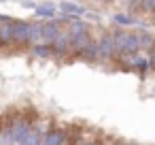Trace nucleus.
<instances>
[{"mask_svg": "<svg viewBox=\"0 0 155 145\" xmlns=\"http://www.w3.org/2000/svg\"><path fill=\"white\" fill-rule=\"evenodd\" d=\"M113 43H115V56H117V58L134 56V54L140 51L138 34L127 32V30H115V32H113Z\"/></svg>", "mask_w": 155, "mask_h": 145, "instance_id": "f257e3e1", "label": "nucleus"}, {"mask_svg": "<svg viewBox=\"0 0 155 145\" xmlns=\"http://www.w3.org/2000/svg\"><path fill=\"white\" fill-rule=\"evenodd\" d=\"M32 124L26 117H15L13 122H9L7 128H2V145H19L28 132H30Z\"/></svg>", "mask_w": 155, "mask_h": 145, "instance_id": "f03ea898", "label": "nucleus"}, {"mask_svg": "<svg viewBox=\"0 0 155 145\" xmlns=\"http://www.w3.org/2000/svg\"><path fill=\"white\" fill-rule=\"evenodd\" d=\"M68 34H70V51L79 56V51H81V49L87 45V41L91 39L87 24H85V22H81V19L77 17L74 22H70V24H68Z\"/></svg>", "mask_w": 155, "mask_h": 145, "instance_id": "7ed1b4c3", "label": "nucleus"}, {"mask_svg": "<svg viewBox=\"0 0 155 145\" xmlns=\"http://www.w3.org/2000/svg\"><path fill=\"white\" fill-rule=\"evenodd\" d=\"M98 58L100 60H113L115 56V43H113V32H104L98 39Z\"/></svg>", "mask_w": 155, "mask_h": 145, "instance_id": "20e7f679", "label": "nucleus"}, {"mask_svg": "<svg viewBox=\"0 0 155 145\" xmlns=\"http://www.w3.org/2000/svg\"><path fill=\"white\" fill-rule=\"evenodd\" d=\"M13 45H28V28L30 22L24 19H13Z\"/></svg>", "mask_w": 155, "mask_h": 145, "instance_id": "39448f33", "label": "nucleus"}, {"mask_svg": "<svg viewBox=\"0 0 155 145\" xmlns=\"http://www.w3.org/2000/svg\"><path fill=\"white\" fill-rule=\"evenodd\" d=\"M51 49H53V54H58V56H62V54H66V51H70V34H68V30H62L51 43Z\"/></svg>", "mask_w": 155, "mask_h": 145, "instance_id": "423d86ee", "label": "nucleus"}, {"mask_svg": "<svg viewBox=\"0 0 155 145\" xmlns=\"http://www.w3.org/2000/svg\"><path fill=\"white\" fill-rule=\"evenodd\" d=\"M125 66H127L130 71H136V73H140V75H144V73L151 68L149 60H147V58H140L138 54L130 56V60H125Z\"/></svg>", "mask_w": 155, "mask_h": 145, "instance_id": "0eeeda50", "label": "nucleus"}, {"mask_svg": "<svg viewBox=\"0 0 155 145\" xmlns=\"http://www.w3.org/2000/svg\"><path fill=\"white\" fill-rule=\"evenodd\" d=\"M58 9H60L62 13H66V15H74V17H81V15H85V13H87V9H85V7H81V5H77V2H72V0H60Z\"/></svg>", "mask_w": 155, "mask_h": 145, "instance_id": "6e6552de", "label": "nucleus"}, {"mask_svg": "<svg viewBox=\"0 0 155 145\" xmlns=\"http://www.w3.org/2000/svg\"><path fill=\"white\" fill-rule=\"evenodd\" d=\"M66 143V132L60 128H51L43 136V145H64Z\"/></svg>", "mask_w": 155, "mask_h": 145, "instance_id": "1a4fd4ad", "label": "nucleus"}, {"mask_svg": "<svg viewBox=\"0 0 155 145\" xmlns=\"http://www.w3.org/2000/svg\"><path fill=\"white\" fill-rule=\"evenodd\" d=\"M60 32H62V26H60L55 19L43 22V41H45V43H51Z\"/></svg>", "mask_w": 155, "mask_h": 145, "instance_id": "9d476101", "label": "nucleus"}, {"mask_svg": "<svg viewBox=\"0 0 155 145\" xmlns=\"http://www.w3.org/2000/svg\"><path fill=\"white\" fill-rule=\"evenodd\" d=\"M79 56H81L85 62H98V60H100V58H98V41L89 39V41H87V45L79 51Z\"/></svg>", "mask_w": 155, "mask_h": 145, "instance_id": "9b49d317", "label": "nucleus"}, {"mask_svg": "<svg viewBox=\"0 0 155 145\" xmlns=\"http://www.w3.org/2000/svg\"><path fill=\"white\" fill-rule=\"evenodd\" d=\"M43 136H45L43 128H41V126H32L30 132H28V136H26L19 145H43Z\"/></svg>", "mask_w": 155, "mask_h": 145, "instance_id": "f8f14e48", "label": "nucleus"}, {"mask_svg": "<svg viewBox=\"0 0 155 145\" xmlns=\"http://www.w3.org/2000/svg\"><path fill=\"white\" fill-rule=\"evenodd\" d=\"M43 41V22H30L28 28V43H41Z\"/></svg>", "mask_w": 155, "mask_h": 145, "instance_id": "ddd939ff", "label": "nucleus"}, {"mask_svg": "<svg viewBox=\"0 0 155 145\" xmlns=\"http://www.w3.org/2000/svg\"><path fill=\"white\" fill-rule=\"evenodd\" d=\"M13 22H7V24H0V47H7V45H13Z\"/></svg>", "mask_w": 155, "mask_h": 145, "instance_id": "4468645a", "label": "nucleus"}, {"mask_svg": "<svg viewBox=\"0 0 155 145\" xmlns=\"http://www.w3.org/2000/svg\"><path fill=\"white\" fill-rule=\"evenodd\" d=\"M55 13H58V7L51 5V2L38 5V7L34 9V15H36V17H43V19H51V17H55Z\"/></svg>", "mask_w": 155, "mask_h": 145, "instance_id": "2eb2a0df", "label": "nucleus"}, {"mask_svg": "<svg viewBox=\"0 0 155 145\" xmlns=\"http://www.w3.org/2000/svg\"><path fill=\"white\" fill-rule=\"evenodd\" d=\"M32 54H34L36 58H49V56L53 54V49H51L49 43H34V45H32Z\"/></svg>", "mask_w": 155, "mask_h": 145, "instance_id": "dca6fc26", "label": "nucleus"}, {"mask_svg": "<svg viewBox=\"0 0 155 145\" xmlns=\"http://www.w3.org/2000/svg\"><path fill=\"white\" fill-rule=\"evenodd\" d=\"M113 19H115L117 26H123V28H130V26H136V24H138V22H136L132 15H127V13H115Z\"/></svg>", "mask_w": 155, "mask_h": 145, "instance_id": "f3484780", "label": "nucleus"}, {"mask_svg": "<svg viewBox=\"0 0 155 145\" xmlns=\"http://www.w3.org/2000/svg\"><path fill=\"white\" fill-rule=\"evenodd\" d=\"M153 36L149 34V32H140L138 34V43H140V49H151V45H153Z\"/></svg>", "mask_w": 155, "mask_h": 145, "instance_id": "a211bd4d", "label": "nucleus"}, {"mask_svg": "<svg viewBox=\"0 0 155 145\" xmlns=\"http://www.w3.org/2000/svg\"><path fill=\"white\" fill-rule=\"evenodd\" d=\"M138 11H142V13H155V0H140V2H138Z\"/></svg>", "mask_w": 155, "mask_h": 145, "instance_id": "6ab92c4d", "label": "nucleus"}, {"mask_svg": "<svg viewBox=\"0 0 155 145\" xmlns=\"http://www.w3.org/2000/svg\"><path fill=\"white\" fill-rule=\"evenodd\" d=\"M149 64H151V68L155 71V41H153V45H151V54H149Z\"/></svg>", "mask_w": 155, "mask_h": 145, "instance_id": "aec40b11", "label": "nucleus"}, {"mask_svg": "<svg viewBox=\"0 0 155 145\" xmlns=\"http://www.w3.org/2000/svg\"><path fill=\"white\" fill-rule=\"evenodd\" d=\"M24 7H26V9H32V11H34V9H36L38 5H36V2H32V0H26V2H24Z\"/></svg>", "mask_w": 155, "mask_h": 145, "instance_id": "412c9836", "label": "nucleus"}, {"mask_svg": "<svg viewBox=\"0 0 155 145\" xmlns=\"http://www.w3.org/2000/svg\"><path fill=\"white\" fill-rule=\"evenodd\" d=\"M7 22H13L11 15H0V24H7Z\"/></svg>", "mask_w": 155, "mask_h": 145, "instance_id": "4be33fe9", "label": "nucleus"}, {"mask_svg": "<svg viewBox=\"0 0 155 145\" xmlns=\"http://www.w3.org/2000/svg\"><path fill=\"white\" fill-rule=\"evenodd\" d=\"M138 2H140V0H130V2H127V5H130V9L134 11V9H138Z\"/></svg>", "mask_w": 155, "mask_h": 145, "instance_id": "5701e85b", "label": "nucleus"}, {"mask_svg": "<svg viewBox=\"0 0 155 145\" xmlns=\"http://www.w3.org/2000/svg\"><path fill=\"white\" fill-rule=\"evenodd\" d=\"M89 145H104V143H98V141H89Z\"/></svg>", "mask_w": 155, "mask_h": 145, "instance_id": "b1692460", "label": "nucleus"}, {"mask_svg": "<svg viewBox=\"0 0 155 145\" xmlns=\"http://www.w3.org/2000/svg\"><path fill=\"white\" fill-rule=\"evenodd\" d=\"M0 145H2V130H0Z\"/></svg>", "mask_w": 155, "mask_h": 145, "instance_id": "393cba45", "label": "nucleus"}, {"mask_svg": "<svg viewBox=\"0 0 155 145\" xmlns=\"http://www.w3.org/2000/svg\"><path fill=\"white\" fill-rule=\"evenodd\" d=\"M153 26H155V13H153Z\"/></svg>", "mask_w": 155, "mask_h": 145, "instance_id": "a878e982", "label": "nucleus"}, {"mask_svg": "<svg viewBox=\"0 0 155 145\" xmlns=\"http://www.w3.org/2000/svg\"><path fill=\"white\" fill-rule=\"evenodd\" d=\"M104 2H115V0H104Z\"/></svg>", "mask_w": 155, "mask_h": 145, "instance_id": "bb28decb", "label": "nucleus"}, {"mask_svg": "<svg viewBox=\"0 0 155 145\" xmlns=\"http://www.w3.org/2000/svg\"><path fill=\"white\" fill-rule=\"evenodd\" d=\"M64 145H70V143H68V141H66V143H64Z\"/></svg>", "mask_w": 155, "mask_h": 145, "instance_id": "cd10ccee", "label": "nucleus"}, {"mask_svg": "<svg viewBox=\"0 0 155 145\" xmlns=\"http://www.w3.org/2000/svg\"><path fill=\"white\" fill-rule=\"evenodd\" d=\"M0 2H5V0H0Z\"/></svg>", "mask_w": 155, "mask_h": 145, "instance_id": "c85d7f7f", "label": "nucleus"}, {"mask_svg": "<svg viewBox=\"0 0 155 145\" xmlns=\"http://www.w3.org/2000/svg\"><path fill=\"white\" fill-rule=\"evenodd\" d=\"M100 2H104V0H100Z\"/></svg>", "mask_w": 155, "mask_h": 145, "instance_id": "c756f323", "label": "nucleus"}]
</instances>
